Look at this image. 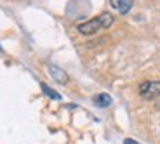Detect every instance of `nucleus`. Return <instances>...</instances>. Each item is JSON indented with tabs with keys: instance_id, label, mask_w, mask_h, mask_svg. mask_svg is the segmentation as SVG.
I'll return each instance as SVG.
<instances>
[{
	"instance_id": "20e7f679",
	"label": "nucleus",
	"mask_w": 160,
	"mask_h": 144,
	"mask_svg": "<svg viewBox=\"0 0 160 144\" xmlns=\"http://www.w3.org/2000/svg\"><path fill=\"white\" fill-rule=\"evenodd\" d=\"M110 5H112L113 9H117L120 14H127V12L132 9V2H131V0H127V2H122V0H113V2H110Z\"/></svg>"
},
{
	"instance_id": "39448f33",
	"label": "nucleus",
	"mask_w": 160,
	"mask_h": 144,
	"mask_svg": "<svg viewBox=\"0 0 160 144\" xmlns=\"http://www.w3.org/2000/svg\"><path fill=\"white\" fill-rule=\"evenodd\" d=\"M94 104L99 108H108L112 104V97L108 94H98V96H94Z\"/></svg>"
},
{
	"instance_id": "f03ea898",
	"label": "nucleus",
	"mask_w": 160,
	"mask_h": 144,
	"mask_svg": "<svg viewBox=\"0 0 160 144\" xmlns=\"http://www.w3.org/2000/svg\"><path fill=\"white\" fill-rule=\"evenodd\" d=\"M139 96L143 99H157L160 97V80H146L139 85Z\"/></svg>"
},
{
	"instance_id": "0eeeda50",
	"label": "nucleus",
	"mask_w": 160,
	"mask_h": 144,
	"mask_svg": "<svg viewBox=\"0 0 160 144\" xmlns=\"http://www.w3.org/2000/svg\"><path fill=\"white\" fill-rule=\"evenodd\" d=\"M124 144H139V142L134 139H124Z\"/></svg>"
},
{
	"instance_id": "f257e3e1",
	"label": "nucleus",
	"mask_w": 160,
	"mask_h": 144,
	"mask_svg": "<svg viewBox=\"0 0 160 144\" xmlns=\"http://www.w3.org/2000/svg\"><path fill=\"white\" fill-rule=\"evenodd\" d=\"M113 23H115V16L113 14H110V12H101L99 16L92 17V19L85 21V23H80L77 26V30L82 35H96L101 30L110 28Z\"/></svg>"
},
{
	"instance_id": "423d86ee",
	"label": "nucleus",
	"mask_w": 160,
	"mask_h": 144,
	"mask_svg": "<svg viewBox=\"0 0 160 144\" xmlns=\"http://www.w3.org/2000/svg\"><path fill=\"white\" fill-rule=\"evenodd\" d=\"M40 87H42V92H44L45 96H49L51 99H54V101H59V99H61V96H59V94H58L56 90H52L51 87H47L45 84H40Z\"/></svg>"
},
{
	"instance_id": "7ed1b4c3",
	"label": "nucleus",
	"mask_w": 160,
	"mask_h": 144,
	"mask_svg": "<svg viewBox=\"0 0 160 144\" xmlns=\"http://www.w3.org/2000/svg\"><path fill=\"white\" fill-rule=\"evenodd\" d=\"M49 73H51L52 78H54L58 84H61V85H66V84H68V80H70V76L66 75L63 70H59L58 66H54V64H51V66H49Z\"/></svg>"
}]
</instances>
